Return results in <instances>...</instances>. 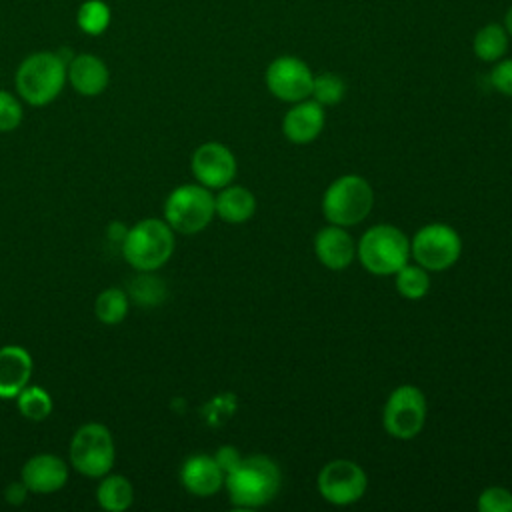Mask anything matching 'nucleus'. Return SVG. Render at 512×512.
<instances>
[{
  "label": "nucleus",
  "mask_w": 512,
  "mask_h": 512,
  "mask_svg": "<svg viewBox=\"0 0 512 512\" xmlns=\"http://www.w3.org/2000/svg\"><path fill=\"white\" fill-rule=\"evenodd\" d=\"M68 60L60 52L40 50L28 54L16 68L14 86L20 100L30 106H46L64 90Z\"/></svg>",
  "instance_id": "obj_1"
},
{
  "label": "nucleus",
  "mask_w": 512,
  "mask_h": 512,
  "mask_svg": "<svg viewBox=\"0 0 512 512\" xmlns=\"http://www.w3.org/2000/svg\"><path fill=\"white\" fill-rule=\"evenodd\" d=\"M174 230L164 218H144L126 228L120 242L122 258L136 272H156L174 254Z\"/></svg>",
  "instance_id": "obj_2"
},
{
  "label": "nucleus",
  "mask_w": 512,
  "mask_h": 512,
  "mask_svg": "<svg viewBox=\"0 0 512 512\" xmlns=\"http://www.w3.org/2000/svg\"><path fill=\"white\" fill-rule=\"evenodd\" d=\"M230 502L236 508H258L268 504L280 488V470L264 454L246 456L224 476Z\"/></svg>",
  "instance_id": "obj_3"
},
{
  "label": "nucleus",
  "mask_w": 512,
  "mask_h": 512,
  "mask_svg": "<svg viewBox=\"0 0 512 512\" xmlns=\"http://www.w3.org/2000/svg\"><path fill=\"white\" fill-rule=\"evenodd\" d=\"M356 256L370 274L392 276L408 262L410 240L392 224H376L362 234Z\"/></svg>",
  "instance_id": "obj_4"
},
{
  "label": "nucleus",
  "mask_w": 512,
  "mask_h": 512,
  "mask_svg": "<svg viewBox=\"0 0 512 512\" xmlns=\"http://www.w3.org/2000/svg\"><path fill=\"white\" fill-rule=\"evenodd\" d=\"M374 204L372 186L358 174L336 178L322 196V214L330 224L354 226L362 222Z\"/></svg>",
  "instance_id": "obj_5"
},
{
  "label": "nucleus",
  "mask_w": 512,
  "mask_h": 512,
  "mask_svg": "<svg viewBox=\"0 0 512 512\" xmlns=\"http://www.w3.org/2000/svg\"><path fill=\"white\" fill-rule=\"evenodd\" d=\"M70 466L88 478H102L108 474L116 460V446L108 426L100 422L82 424L70 440L68 448Z\"/></svg>",
  "instance_id": "obj_6"
},
{
  "label": "nucleus",
  "mask_w": 512,
  "mask_h": 512,
  "mask_svg": "<svg viewBox=\"0 0 512 512\" xmlns=\"http://www.w3.org/2000/svg\"><path fill=\"white\" fill-rule=\"evenodd\" d=\"M216 216L214 194L202 184H180L164 200V220L178 234H196Z\"/></svg>",
  "instance_id": "obj_7"
},
{
  "label": "nucleus",
  "mask_w": 512,
  "mask_h": 512,
  "mask_svg": "<svg viewBox=\"0 0 512 512\" xmlns=\"http://www.w3.org/2000/svg\"><path fill=\"white\" fill-rule=\"evenodd\" d=\"M460 252V234L442 222L422 226L410 240V256H414V260L430 272H442L450 268L460 258Z\"/></svg>",
  "instance_id": "obj_8"
},
{
  "label": "nucleus",
  "mask_w": 512,
  "mask_h": 512,
  "mask_svg": "<svg viewBox=\"0 0 512 512\" xmlns=\"http://www.w3.org/2000/svg\"><path fill=\"white\" fill-rule=\"evenodd\" d=\"M426 422V396L414 384H402L392 390L384 404V430L398 440H410L420 434Z\"/></svg>",
  "instance_id": "obj_9"
},
{
  "label": "nucleus",
  "mask_w": 512,
  "mask_h": 512,
  "mask_svg": "<svg viewBox=\"0 0 512 512\" xmlns=\"http://www.w3.org/2000/svg\"><path fill=\"white\" fill-rule=\"evenodd\" d=\"M264 82L268 92L274 98L294 104L310 98L314 74L302 58L284 54V56H276L268 64L264 72Z\"/></svg>",
  "instance_id": "obj_10"
},
{
  "label": "nucleus",
  "mask_w": 512,
  "mask_h": 512,
  "mask_svg": "<svg viewBox=\"0 0 512 512\" xmlns=\"http://www.w3.org/2000/svg\"><path fill=\"white\" fill-rule=\"evenodd\" d=\"M366 486V472L352 460H332L318 474V492L326 502L336 506L354 504L364 496Z\"/></svg>",
  "instance_id": "obj_11"
},
{
  "label": "nucleus",
  "mask_w": 512,
  "mask_h": 512,
  "mask_svg": "<svg viewBox=\"0 0 512 512\" xmlns=\"http://www.w3.org/2000/svg\"><path fill=\"white\" fill-rule=\"evenodd\" d=\"M190 170L198 184L220 190L232 184L238 166L230 148L220 142H204L192 152Z\"/></svg>",
  "instance_id": "obj_12"
},
{
  "label": "nucleus",
  "mask_w": 512,
  "mask_h": 512,
  "mask_svg": "<svg viewBox=\"0 0 512 512\" xmlns=\"http://www.w3.org/2000/svg\"><path fill=\"white\" fill-rule=\"evenodd\" d=\"M20 480L32 494H52L66 486L68 464L52 452L34 454L24 462L20 470Z\"/></svg>",
  "instance_id": "obj_13"
},
{
  "label": "nucleus",
  "mask_w": 512,
  "mask_h": 512,
  "mask_svg": "<svg viewBox=\"0 0 512 512\" xmlns=\"http://www.w3.org/2000/svg\"><path fill=\"white\" fill-rule=\"evenodd\" d=\"M66 80L80 96H98L108 88L110 70L106 62L90 52L74 54L66 64Z\"/></svg>",
  "instance_id": "obj_14"
},
{
  "label": "nucleus",
  "mask_w": 512,
  "mask_h": 512,
  "mask_svg": "<svg viewBox=\"0 0 512 512\" xmlns=\"http://www.w3.org/2000/svg\"><path fill=\"white\" fill-rule=\"evenodd\" d=\"M324 106L312 98L294 102L292 108L284 114L282 132L294 144H308L324 128Z\"/></svg>",
  "instance_id": "obj_15"
},
{
  "label": "nucleus",
  "mask_w": 512,
  "mask_h": 512,
  "mask_svg": "<svg viewBox=\"0 0 512 512\" xmlns=\"http://www.w3.org/2000/svg\"><path fill=\"white\" fill-rule=\"evenodd\" d=\"M182 486L200 498L216 494L224 486V472L210 454H194L180 468Z\"/></svg>",
  "instance_id": "obj_16"
},
{
  "label": "nucleus",
  "mask_w": 512,
  "mask_h": 512,
  "mask_svg": "<svg viewBox=\"0 0 512 512\" xmlns=\"http://www.w3.org/2000/svg\"><path fill=\"white\" fill-rule=\"evenodd\" d=\"M34 360L22 346L8 344L0 348V398L12 400L30 384Z\"/></svg>",
  "instance_id": "obj_17"
},
{
  "label": "nucleus",
  "mask_w": 512,
  "mask_h": 512,
  "mask_svg": "<svg viewBox=\"0 0 512 512\" xmlns=\"http://www.w3.org/2000/svg\"><path fill=\"white\" fill-rule=\"evenodd\" d=\"M314 252L326 268L344 270L356 256V244L344 226L328 224L318 230L314 238Z\"/></svg>",
  "instance_id": "obj_18"
},
{
  "label": "nucleus",
  "mask_w": 512,
  "mask_h": 512,
  "mask_svg": "<svg viewBox=\"0 0 512 512\" xmlns=\"http://www.w3.org/2000/svg\"><path fill=\"white\" fill-rule=\"evenodd\" d=\"M214 208L220 220L228 224H242L256 212V198L248 188L228 184L214 196Z\"/></svg>",
  "instance_id": "obj_19"
},
{
  "label": "nucleus",
  "mask_w": 512,
  "mask_h": 512,
  "mask_svg": "<svg viewBox=\"0 0 512 512\" xmlns=\"http://www.w3.org/2000/svg\"><path fill=\"white\" fill-rule=\"evenodd\" d=\"M98 480L100 482L96 486V500H98L102 510H106V512H124L126 508L132 506L134 486L126 476L114 474L110 470L108 474H104Z\"/></svg>",
  "instance_id": "obj_20"
},
{
  "label": "nucleus",
  "mask_w": 512,
  "mask_h": 512,
  "mask_svg": "<svg viewBox=\"0 0 512 512\" xmlns=\"http://www.w3.org/2000/svg\"><path fill=\"white\" fill-rule=\"evenodd\" d=\"M508 42H510V36L506 32L504 24L488 22L476 30V34L472 38V52L478 60L494 64L506 56Z\"/></svg>",
  "instance_id": "obj_21"
},
{
  "label": "nucleus",
  "mask_w": 512,
  "mask_h": 512,
  "mask_svg": "<svg viewBox=\"0 0 512 512\" xmlns=\"http://www.w3.org/2000/svg\"><path fill=\"white\" fill-rule=\"evenodd\" d=\"M130 308L128 292L122 288H104L94 302V314L96 318L106 326L120 324Z\"/></svg>",
  "instance_id": "obj_22"
},
{
  "label": "nucleus",
  "mask_w": 512,
  "mask_h": 512,
  "mask_svg": "<svg viewBox=\"0 0 512 512\" xmlns=\"http://www.w3.org/2000/svg\"><path fill=\"white\" fill-rule=\"evenodd\" d=\"M14 400H16L18 412L30 422L46 420L52 414V408H54L50 392L44 390L42 386H36V384L24 386Z\"/></svg>",
  "instance_id": "obj_23"
},
{
  "label": "nucleus",
  "mask_w": 512,
  "mask_h": 512,
  "mask_svg": "<svg viewBox=\"0 0 512 512\" xmlns=\"http://www.w3.org/2000/svg\"><path fill=\"white\" fill-rule=\"evenodd\" d=\"M128 298L138 306H158L166 298V284L154 272H138L128 284Z\"/></svg>",
  "instance_id": "obj_24"
},
{
  "label": "nucleus",
  "mask_w": 512,
  "mask_h": 512,
  "mask_svg": "<svg viewBox=\"0 0 512 512\" xmlns=\"http://www.w3.org/2000/svg\"><path fill=\"white\" fill-rule=\"evenodd\" d=\"M112 22V10L104 0H86L76 10V24L88 36H100Z\"/></svg>",
  "instance_id": "obj_25"
},
{
  "label": "nucleus",
  "mask_w": 512,
  "mask_h": 512,
  "mask_svg": "<svg viewBox=\"0 0 512 512\" xmlns=\"http://www.w3.org/2000/svg\"><path fill=\"white\" fill-rule=\"evenodd\" d=\"M394 282H396V290L400 292V296H404L408 300H418V298L426 296V292L430 288L428 270L422 268L420 264H408L406 262L394 274Z\"/></svg>",
  "instance_id": "obj_26"
},
{
  "label": "nucleus",
  "mask_w": 512,
  "mask_h": 512,
  "mask_svg": "<svg viewBox=\"0 0 512 512\" xmlns=\"http://www.w3.org/2000/svg\"><path fill=\"white\" fill-rule=\"evenodd\" d=\"M310 96H312V100H316L322 106H336L346 96V82L342 76H338L334 72L314 74Z\"/></svg>",
  "instance_id": "obj_27"
},
{
  "label": "nucleus",
  "mask_w": 512,
  "mask_h": 512,
  "mask_svg": "<svg viewBox=\"0 0 512 512\" xmlns=\"http://www.w3.org/2000/svg\"><path fill=\"white\" fill-rule=\"evenodd\" d=\"M24 118L22 102L16 98V94L8 90H0V134L14 132Z\"/></svg>",
  "instance_id": "obj_28"
},
{
  "label": "nucleus",
  "mask_w": 512,
  "mask_h": 512,
  "mask_svg": "<svg viewBox=\"0 0 512 512\" xmlns=\"http://www.w3.org/2000/svg\"><path fill=\"white\" fill-rule=\"evenodd\" d=\"M480 512H512V492L500 486H490L478 496Z\"/></svg>",
  "instance_id": "obj_29"
},
{
  "label": "nucleus",
  "mask_w": 512,
  "mask_h": 512,
  "mask_svg": "<svg viewBox=\"0 0 512 512\" xmlns=\"http://www.w3.org/2000/svg\"><path fill=\"white\" fill-rule=\"evenodd\" d=\"M490 84L496 92L512 98V58H500L490 70Z\"/></svg>",
  "instance_id": "obj_30"
},
{
  "label": "nucleus",
  "mask_w": 512,
  "mask_h": 512,
  "mask_svg": "<svg viewBox=\"0 0 512 512\" xmlns=\"http://www.w3.org/2000/svg\"><path fill=\"white\" fill-rule=\"evenodd\" d=\"M214 458H216L218 466L222 468L224 476H226L232 468H236V466H238V462L242 460L240 452H238L234 446H222V448H218V452L214 454Z\"/></svg>",
  "instance_id": "obj_31"
},
{
  "label": "nucleus",
  "mask_w": 512,
  "mask_h": 512,
  "mask_svg": "<svg viewBox=\"0 0 512 512\" xmlns=\"http://www.w3.org/2000/svg\"><path fill=\"white\" fill-rule=\"evenodd\" d=\"M28 492H30V490L26 488V484H24L22 480H18V482H10V484L6 486V490H4V498H6V502H8V504L18 506V504H22V502L26 500Z\"/></svg>",
  "instance_id": "obj_32"
},
{
  "label": "nucleus",
  "mask_w": 512,
  "mask_h": 512,
  "mask_svg": "<svg viewBox=\"0 0 512 512\" xmlns=\"http://www.w3.org/2000/svg\"><path fill=\"white\" fill-rule=\"evenodd\" d=\"M504 28H506L508 36L512 38V4L508 6V10H506V14H504Z\"/></svg>",
  "instance_id": "obj_33"
}]
</instances>
